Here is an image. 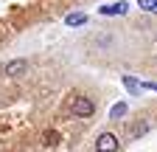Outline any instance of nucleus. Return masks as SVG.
Returning a JSON list of instances; mask_svg holds the SVG:
<instances>
[{"label":"nucleus","instance_id":"obj_1","mask_svg":"<svg viewBox=\"0 0 157 152\" xmlns=\"http://www.w3.org/2000/svg\"><path fill=\"white\" fill-rule=\"evenodd\" d=\"M70 113H73V116H78V118H87V116H93V113H95V104H93L87 96H76V99L70 102Z\"/></svg>","mask_w":157,"mask_h":152},{"label":"nucleus","instance_id":"obj_2","mask_svg":"<svg viewBox=\"0 0 157 152\" xmlns=\"http://www.w3.org/2000/svg\"><path fill=\"white\" fill-rule=\"evenodd\" d=\"M95 149L98 152H118V138L112 135V132H101L95 141Z\"/></svg>","mask_w":157,"mask_h":152},{"label":"nucleus","instance_id":"obj_3","mask_svg":"<svg viewBox=\"0 0 157 152\" xmlns=\"http://www.w3.org/2000/svg\"><path fill=\"white\" fill-rule=\"evenodd\" d=\"M25 70H28V62L25 59H14V62L6 65V76H23Z\"/></svg>","mask_w":157,"mask_h":152},{"label":"nucleus","instance_id":"obj_4","mask_svg":"<svg viewBox=\"0 0 157 152\" xmlns=\"http://www.w3.org/2000/svg\"><path fill=\"white\" fill-rule=\"evenodd\" d=\"M129 11V3H124V0H121V3H112V6H101V14L104 17H112V14H126Z\"/></svg>","mask_w":157,"mask_h":152},{"label":"nucleus","instance_id":"obj_5","mask_svg":"<svg viewBox=\"0 0 157 152\" xmlns=\"http://www.w3.org/2000/svg\"><path fill=\"white\" fill-rule=\"evenodd\" d=\"M65 23H67V26H84V23H87V14H78V11H76V14H67Z\"/></svg>","mask_w":157,"mask_h":152},{"label":"nucleus","instance_id":"obj_6","mask_svg":"<svg viewBox=\"0 0 157 152\" xmlns=\"http://www.w3.org/2000/svg\"><path fill=\"white\" fill-rule=\"evenodd\" d=\"M124 116H126V104H124V102L112 104V110H109V118H124Z\"/></svg>","mask_w":157,"mask_h":152},{"label":"nucleus","instance_id":"obj_7","mask_svg":"<svg viewBox=\"0 0 157 152\" xmlns=\"http://www.w3.org/2000/svg\"><path fill=\"white\" fill-rule=\"evenodd\" d=\"M124 85H126V90H132V93H140V90H143V87H140V82L132 79V76H124Z\"/></svg>","mask_w":157,"mask_h":152},{"label":"nucleus","instance_id":"obj_8","mask_svg":"<svg viewBox=\"0 0 157 152\" xmlns=\"http://www.w3.org/2000/svg\"><path fill=\"white\" fill-rule=\"evenodd\" d=\"M56 144H59V132H53V130L45 132V146H56Z\"/></svg>","mask_w":157,"mask_h":152},{"label":"nucleus","instance_id":"obj_9","mask_svg":"<svg viewBox=\"0 0 157 152\" xmlns=\"http://www.w3.org/2000/svg\"><path fill=\"white\" fill-rule=\"evenodd\" d=\"M140 9L143 11H157V0H140Z\"/></svg>","mask_w":157,"mask_h":152},{"label":"nucleus","instance_id":"obj_10","mask_svg":"<svg viewBox=\"0 0 157 152\" xmlns=\"http://www.w3.org/2000/svg\"><path fill=\"white\" fill-rule=\"evenodd\" d=\"M146 132V124H135V130H132V135H143Z\"/></svg>","mask_w":157,"mask_h":152}]
</instances>
